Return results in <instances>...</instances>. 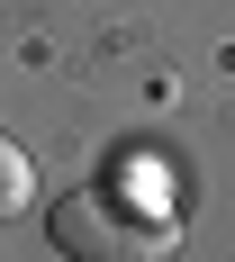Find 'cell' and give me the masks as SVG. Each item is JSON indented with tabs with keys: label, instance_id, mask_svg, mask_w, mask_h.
<instances>
[{
	"label": "cell",
	"instance_id": "cell-1",
	"mask_svg": "<svg viewBox=\"0 0 235 262\" xmlns=\"http://www.w3.org/2000/svg\"><path fill=\"white\" fill-rule=\"evenodd\" d=\"M46 226H54V253H73V262H154V253H172V217L136 208L118 190H73V199H54Z\"/></svg>",
	"mask_w": 235,
	"mask_h": 262
},
{
	"label": "cell",
	"instance_id": "cell-2",
	"mask_svg": "<svg viewBox=\"0 0 235 262\" xmlns=\"http://www.w3.org/2000/svg\"><path fill=\"white\" fill-rule=\"evenodd\" d=\"M18 208H36V163H27L18 145L0 136V226H9Z\"/></svg>",
	"mask_w": 235,
	"mask_h": 262
}]
</instances>
